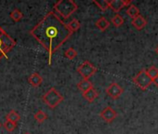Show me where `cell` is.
<instances>
[{"label":"cell","mask_w":158,"mask_h":134,"mask_svg":"<svg viewBox=\"0 0 158 134\" xmlns=\"http://www.w3.org/2000/svg\"><path fill=\"white\" fill-rule=\"evenodd\" d=\"M99 93L97 92V90L94 88H91L90 90H89L88 91H86L85 93H83V97L89 102V103H93L96 98L98 97Z\"/></svg>","instance_id":"obj_13"},{"label":"cell","mask_w":158,"mask_h":134,"mask_svg":"<svg viewBox=\"0 0 158 134\" xmlns=\"http://www.w3.org/2000/svg\"><path fill=\"white\" fill-rule=\"evenodd\" d=\"M111 23H113V24L115 26V27H120L121 25H123L124 23V19L121 15L119 14H116L114 15L112 19H111Z\"/></svg>","instance_id":"obj_20"},{"label":"cell","mask_w":158,"mask_h":134,"mask_svg":"<svg viewBox=\"0 0 158 134\" xmlns=\"http://www.w3.org/2000/svg\"><path fill=\"white\" fill-rule=\"evenodd\" d=\"M23 134H31V133H29V132H25V133H23Z\"/></svg>","instance_id":"obj_27"},{"label":"cell","mask_w":158,"mask_h":134,"mask_svg":"<svg viewBox=\"0 0 158 134\" xmlns=\"http://www.w3.org/2000/svg\"><path fill=\"white\" fill-rule=\"evenodd\" d=\"M67 25H68L69 29L71 30V32H72L73 34L74 32L78 31V30H79V28L81 27L80 23H79V21H78V20H76V19H73L69 23H67Z\"/></svg>","instance_id":"obj_17"},{"label":"cell","mask_w":158,"mask_h":134,"mask_svg":"<svg viewBox=\"0 0 158 134\" xmlns=\"http://www.w3.org/2000/svg\"><path fill=\"white\" fill-rule=\"evenodd\" d=\"M47 115L42 111V110H39V111H37L35 114V121L36 122H38V123H43L46 119H47Z\"/></svg>","instance_id":"obj_21"},{"label":"cell","mask_w":158,"mask_h":134,"mask_svg":"<svg viewBox=\"0 0 158 134\" xmlns=\"http://www.w3.org/2000/svg\"><path fill=\"white\" fill-rule=\"evenodd\" d=\"M0 128H1V124H0Z\"/></svg>","instance_id":"obj_28"},{"label":"cell","mask_w":158,"mask_h":134,"mask_svg":"<svg viewBox=\"0 0 158 134\" xmlns=\"http://www.w3.org/2000/svg\"><path fill=\"white\" fill-rule=\"evenodd\" d=\"M77 72L83 77V79H89L96 74L97 68L89 61H85L77 67Z\"/></svg>","instance_id":"obj_6"},{"label":"cell","mask_w":158,"mask_h":134,"mask_svg":"<svg viewBox=\"0 0 158 134\" xmlns=\"http://www.w3.org/2000/svg\"><path fill=\"white\" fill-rule=\"evenodd\" d=\"M124 90L122 89V87H120L117 83L113 82L111 83L107 89H106V93L112 98V99H117L121 96V94L123 93Z\"/></svg>","instance_id":"obj_7"},{"label":"cell","mask_w":158,"mask_h":134,"mask_svg":"<svg viewBox=\"0 0 158 134\" xmlns=\"http://www.w3.org/2000/svg\"><path fill=\"white\" fill-rule=\"evenodd\" d=\"M100 116L107 123H111L113 122L116 116H117V113L115 112L114 109H113L112 107L108 106V107H105L100 114Z\"/></svg>","instance_id":"obj_8"},{"label":"cell","mask_w":158,"mask_h":134,"mask_svg":"<svg viewBox=\"0 0 158 134\" xmlns=\"http://www.w3.org/2000/svg\"><path fill=\"white\" fill-rule=\"evenodd\" d=\"M3 127L5 128V129H6L7 131H9V132H12V131L16 128L17 124H15V123H12V122H10V121L6 120V122L3 124Z\"/></svg>","instance_id":"obj_24"},{"label":"cell","mask_w":158,"mask_h":134,"mask_svg":"<svg viewBox=\"0 0 158 134\" xmlns=\"http://www.w3.org/2000/svg\"><path fill=\"white\" fill-rule=\"evenodd\" d=\"M63 96L54 88L49 89L42 97L43 102L51 109L56 108L63 101Z\"/></svg>","instance_id":"obj_4"},{"label":"cell","mask_w":158,"mask_h":134,"mask_svg":"<svg viewBox=\"0 0 158 134\" xmlns=\"http://www.w3.org/2000/svg\"><path fill=\"white\" fill-rule=\"evenodd\" d=\"M96 26L98 27V29H100L102 32L105 31L107 28H109L110 26V23L107 19H105L104 17L100 18L97 22H96Z\"/></svg>","instance_id":"obj_14"},{"label":"cell","mask_w":158,"mask_h":134,"mask_svg":"<svg viewBox=\"0 0 158 134\" xmlns=\"http://www.w3.org/2000/svg\"><path fill=\"white\" fill-rule=\"evenodd\" d=\"M93 3L100 8L102 11H106L109 9V1L107 0H101V1H97V0H93Z\"/></svg>","instance_id":"obj_18"},{"label":"cell","mask_w":158,"mask_h":134,"mask_svg":"<svg viewBox=\"0 0 158 134\" xmlns=\"http://www.w3.org/2000/svg\"><path fill=\"white\" fill-rule=\"evenodd\" d=\"M10 18H11L14 22H19V21H21V20L23 19V14L22 13V11H21L20 10L15 9L13 11H11V13H10Z\"/></svg>","instance_id":"obj_19"},{"label":"cell","mask_w":158,"mask_h":134,"mask_svg":"<svg viewBox=\"0 0 158 134\" xmlns=\"http://www.w3.org/2000/svg\"><path fill=\"white\" fill-rule=\"evenodd\" d=\"M133 82L134 84L139 87L140 90H147L150 85L152 83V80L151 79V77L148 76L147 72L145 69H142L138 75H136L134 77H133Z\"/></svg>","instance_id":"obj_5"},{"label":"cell","mask_w":158,"mask_h":134,"mask_svg":"<svg viewBox=\"0 0 158 134\" xmlns=\"http://www.w3.org/2000/svg\"><path fill=\"white\" fill-rule=\"evenodd\" d=\"M146 72H147L148 76L151 77L152 80L158 77V69L156 68L155 66H151L148 70H146Z\"/></svg>","instance_id":"obj_22"},{"label":"cell","mask_w":158,"mask_h":134,"mask_svg":"<svg viewBox=\"0 0 158 134\" xmlns=\"http://www.w3.org/2000/svg\"><path fill=\"white\" fill-rule=\"evenodd\" d=\"M53 10L58 16L60 15L64 20L73 15L78 10V6L73 0H60L54 5Z\"/></svg>","instance_id":"obj_2"},{"label":"cell","mask_w":158,"mask_h":134,"mask_svg":"<svg viewBox=\"0 0 158 134\" xmlns=\"http://www.w3.org/2000/svg\"><path fill=\"white\" fill-rule=\"evenodd\" d=\"M147 24V21L141 16V15H139L137 18L133 19L132 20V25L137 29V30H141L143 29Z\"/></svg>","instance_id":"obj_12"},{"label":"cell","mask_w":158,"mask_h":134,"mask_svg":"<svg viewBox=\"0 0 158 134\" xmlns=\"http://www.w3.org/2000/svg\"><path fill=\"white\" fill-rule=\"evenodd\" d=\"M29 34L48 51L49 65L53 54L73 35L67 23L54 11L48 12L30 30Z\"/></svg>","instance_id":"obj_1"},{"label":"cell","mask_w":158,"mask_h":134,"mask_svg":"<svg viewBox=\"0 0 158 134\" xmlns=\"http://www.w3.org/2000/svg\"><path fill=\"white\" fill-rule=\"evenodd\" d=\"M154 51H155V52H156V53L158 54V46H157V47L155 48V49H154Z\"/></svg>","instance_id":"obj_26"},{"label":"cell","mask_w":158,"mask_h":134,"mask_svg":"<svg viewBox=\"0 0 158 134\" xmlns=\"http://www.w3.org/2000/svg\"><path fill=\"white\" fill-rule=\"evenodd\" d=\"M28 82L31 86H33L34 88H37L39 87L42 82H43V78L42 77L38 74V73H33L29 78H28Z\"/></svg>","instance_id":"obj_10"},{"label":"cell","mask_w":158,"mask_h":134,"mask_svg":"<svg viewBox=\"0 0 158 134\" xmlns=\"http://www.w3.org/2000/svg\"><path fill=\"white\" fill-rule=\"evenodd\" d=\"M6 119H7L8 121H10V122H12V123L17 124V123L20 121L21 116H20V115H19L15 110H11V111H10V112L7 114Z\"/></svg>","instance_id":"obj_15"},{"label":"cell","mask_w":158,"mask_h":134,"mask_svg":"<svg viewBox=\"0 0 158 134\" xmlns=\"http://www.w3.org/2000/svg\"><path fill=\"white\" fill-rule=\"evenodd\" d=\"M152 83H153L156 87H158V77H155L154 79H152Z\"/></svg>","instance_id":"obj_25"},{"label":"cell","mask_w":158,"mask_h":134,"mask_svg":"<svg viewBox=\"0 0 158 134\" xmlns=\"http://www.w3.org/2000/svg\"><path fill=\"white\" fill-rule=\"evenodd\" d=\"M129 5H131L130 0H128V1H127V0H112V1H109V8L116 13H118L123 8L128 7Z\"/></svg>","instance_id":"obj_9"},{"label":"cell","mask_w":158,"mask_h":134,"mask_svg":"<svg viewBox=\"0 0 158 134\" xmlns=\"http://www.w3.org/2000/svg\"><path fill=\"white\" fill-rule=\"evenodd\" d=\"M15 45L16 41L0 26V61L8 57V53L15 47Z\"/></svg>","instance_id":"obj_3"},{"label":"cell","mask_w":158,"mask_h":134,"mask_svg":"<svg viewBox=\"0 0 158 134\" xmlns=\"http://www.w3.org/2000/svg\"><path fill=\"white\" fill-rule=\"evenodd\" d=\"M91 88H93V84L89 79H82L80 82L77 84V89L80 90L82 93H85L86 91H88Z\"/></svg>","instance_id":"obj_11"},{"label":"cell","mask_w":158,"mask_h":134,"mask_svg":"<svg viewBox=\"0 0 158 134\" xmlns=\"http://www.w3.org/2000/svg\"><path fill=\"white\" fill-rule=\"evenodd\" d=\"M127 14L133 20L135 18H137L139 15V10L135 6V5H129L127 10Z\"/></svg>","instance_id":"obj_16"},{"label":"cell","mask_w":158,"mask_h":134,"mask_svg":"<svg viewBox=\"0 0 158 134\" xmlns=\"http://www.w3.org/2000/svg\"><path fill=\"white\" fill-rule=\"evenodd\" d=\"M64 55H65V57L68 58L69 60H73V59L77 56V51H76L74 48H69L65 51Z\"/></svg>","instance_id":"obj_23"}]
</instances>
